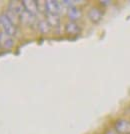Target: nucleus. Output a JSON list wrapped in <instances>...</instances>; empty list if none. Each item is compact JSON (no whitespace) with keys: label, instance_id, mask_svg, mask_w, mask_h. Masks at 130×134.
Returning a JSON list of instances; mask_svg holds the SVG:
<instances>
[{"label":"nucleus","instance_id":"nucleus-8","mask_svg":"<svg viewBox=\"0 0 130 134\" xmlns=\"http://www.w3.org/2000/svg\"><path fill=\"white\" fill-rule=\"evenodd\" d=\"M81 15H82V12H81V10H80L78 7L73 6V7H69L68 8L67 16L70 19V21H72V22L77 21L78 19L81 18Z\"/></svg>","mask_w":130,"mask_h":134},{"label":"nucleus","instance_id":"nucleus-2","mask_svg":"<svg viewBox=\"0 0 130 134\" xmlns=\"http://www.w3.org/2000/svg\"><path fill=\"white\" fill-rule=\"evenodd\" d=\"M45 5L46 14H53V15H59L61 11V3L56 0H47L44 2Z\"/></svg>","mask_w":130,"mask_h":134},{"label":"nucleus","instance_id":"nucleus-13","mask_svg":"<svg viewBox=\"0 0 130 134\" xmlns=\"http://www.w3.org/2000/svg\"><path fill=\"white\" fill-rule=\"evenodd\" d=\"M4 13L6 14V16L10 19V21H11L13 24H15L16 26L18 25V23L20 22V20H19V16H17L16 14H14V13H13V12H11L10 10H8V9H7Z\"/></svg>","mask_w":130,"mask_h":134},{"label":"nucleus","instance_id":"nucleus-15","mask_svg":"<svg viewBox=\"0 0 130 134\" xmlns=\"http://www.w3.org/2000/svg\"><path fill=\"white\" fill-rule=\"evenodd\" d=\"M100 3H101V5H104V6H107V5H110L111 4V1H100Z\"/></svg>","mask_w":130,"mask_h":134},{"label":"nucleus","instance_id":"nucleus-7","mask_svg":"<svg viewBox=\"0 0 130 134\" xmlns=\"http://www.w3.org/2000/svg\"><path fill=\"white\" fill-rule=\"evenodd\" d=\"M8 10H10L14 14H16L17 16H20L22 14V12L24 11L22 2L21 1L20 2L19 1H10L8 4Z\"/></svg>","mask_w":130,"mask_h":134},{"label":"nucleus","instance_id":"nucleus-11","mask_svg":"<svg viewBox=\"0 0 130 134\" xmlns=\"http://www.w3.org/2000/svg\"><path fill=\"white\" fill-rule=\"evenodd\" d=\"M46 20L49 23L51 27H58L60 25V17L59 15L53 14H46Z\"/></svg>","mask_w":130,"mask_h":134},{"label":"nucleus","instance_id":"nucleus-12","mask_svg":"<svg viewBox=\"0 0 130 134\" xmlns=\"http://www.w3.org/2000/svg\"><path fill=\"white\" fill-rule=\"evenodd\" d=\"M38 29L42 34H46L50 31L51 26L49 25V23L47 22L46 19L45 20H40L38 22Z\"/></svg>","mask_w":130,"mask_h":134},{"label":"nucleus","instance_id":"nucleus-3","mask_svg":"<svg viewBox=\"0 0 130 134\" xmlns=\"http://www.w3.org/2000/svg\"><path fill=\"white\" fill-rule=\"evenodd\" d=\"M14 39L13 37L5 33L4 31H0V48L9 50L14 47Z\"/></svg>","mask_w":130,"mask_h":134},{"label":"nucleus","instance_id":"nucleus-6","mask_svg":"<svg viewBox=\"0 0 130 134\" xmlns=\"http://www.w3.org/2000/svg\"><path fill=\"white\" fill-rule=\"evenodd\" d=\"M103 17V12L98 7H92L88 11V18L90 19L91 22L98 23Z\"/></svg>","mask_w":130,"mask_h":134},{"label":"nucleus","instance_id":"nucleus-4","mask_svg":"<svg viewBox=\"0 0 130 134\" xmlns=\"http://www.w3.org/2000/svg\"><path fill=\"white\" fill-rule=\"evenodd\" d=\"M21 2H22L23 8L25 11L28 12L29 14H31L33 16L37 15V13L39 12L37 1H35V0H23Z\"/></svg>","mask_w":130,"mask_h":134},{"label":"nucleus","instance_id":"nucleus-10","mask_svg":"<svg viewBox=\"0 0 130 134\" xmlns=\"http://www.w3.org/2000/svg\"><path fill=\"white\" fill-rule=\"evenodd\" d=\"M19 20H20L22 23H24V24L31 25V24L34 22V20H35V16L31 15V14H29L28 12H26L25 10H24V11L22 12V14L19 16Z\"/></svg>","mask_w":130,"mask_h":134},{"label":"nucleus","instance_id":"nucleus-14","mask_svg":"<svg viewBox=\"0 0 130 134\" xmlns=\"http://www.w3.org/2000/svg\"><path fill=\"white\" fill-rule=\"evenodd\" d=\"M76 2H77V1H72V0H63L62 2H61V4H62V5H65V6H68V8H69V7H73V6H75Z\"/></svg>","mask_w":130,"mask_h":134},{"label":"nucleus","instance_id":"nucleus-1","mask_svg":"<svg viewBox=\"0 0 130 134\" xmlns=\"http://www.w3.org/2000/svg\"><path fill=\"white\" fill-rule=\"evenodd\" d=\"M0 26L3 29V31L10 36H15L17 34V26L10 21V19L6 16V14L3 12L0 14Z\"/></svg>","mask_w":130,"mask_h":134},{"label":"nucleus","instance_id":"nucleus-16","mask_svg":"<svg viewBox=\"0 0 130 134\" xmlns=\"http://www.w3.org/2000/svg\"><path fill=\"white\" fill-rule=\"evenodd\" d=\"M106 134H118L116 131H112V130H109V131H107L106 132Z\"/></svg>","mask_w":130,"mask_h":134},{"label":"nucleus","instance_id":"nucleus-5","mask_svg":"<svg viewBox=\"0 0 130 134\" xmlns=\"http://www.w3.org/2000/svg\"><path fill=\"white\" fill-rule=\"evenodd\" d=\"M115 131L118 134H130V121L119 119L115 122Z\"/></svg>","mask_w":130,"mask_h":134},{"label":"nucleus","instance_id":"nucleus-9","mask_svg":"<svg viewBox=\"0 0 130 134\" xmlns=\"http://www.w3.org/2000/svg\"><path fill=\"white\" fill-rule=\"evenodd\" d=\"M65 32L69 35H77L80 32V27L79 25L76 22H72V21H69V22L65 25Z\"/></svg>","mask_w":130,"mask_h":134}]
</instances>
